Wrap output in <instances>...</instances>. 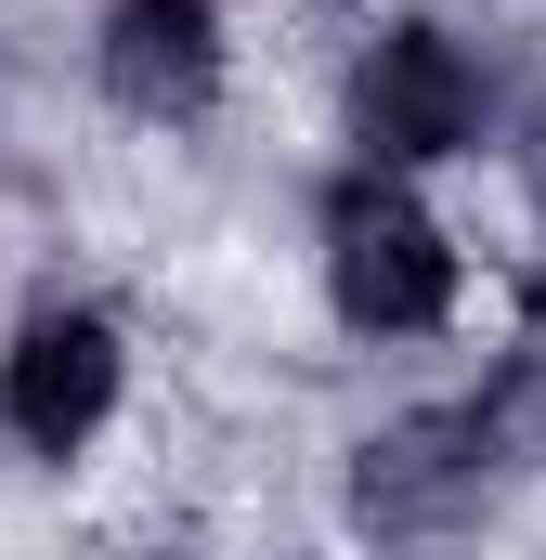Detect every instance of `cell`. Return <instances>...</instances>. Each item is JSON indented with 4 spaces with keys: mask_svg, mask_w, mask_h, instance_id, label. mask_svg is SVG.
Returning <instances> with one entry per match:
<instances>
[{
    "mask_svg": "<svg viewBox=\"0 0 546 560\" xmlns=\"http://www.w3.org/2000/svg\"><path fill=\"white\" fill-rule=\"evenodd\" d=\"M534 196H546V118H534Z\"/></svg>",
    "mask_w": 546,
    "mask_h": 560,
    "instance_id": "cell-6",
    "label": "cell"
},
{
    "mask_svg": "<svg viewBox=\"0 0 546 560\" xmlns=\"http://www.w3.org/2000/svg\"><path fill=\"white\" fill-rule=\"evenodd\" d=\"M105 92L131 118H209L222 105V0H118L105 13Z\"/></svg>",
    "mask_w": 546,
    "mask_h": 560,
    "instance_id": "cell-4",
    "label": "cell"
},
{
    "mask_svg": "<svg viewBox=\"0 0 546 560\" xmlns=\"http://www.w3.org/2000/svg\"><path fill=\"white\" fill-rule=\"evenodd\" d=\"M105 405H118V326H105V313H39V326L13 339V365H0L13 443L79 456V443L105 430Z\"/></svg>",
    "mask_w": 546,
    "mask_h": 560,
    "instance_id": "cell-3",
    "label": "cell"
},
{
    "mask_svg": "<svg viewBox=\"0 0 546 560\" xmlns=\"http://www.w3.org/2000/svg\"><path fill=\"white\" fill-rule=\"evenodd\" d=\"M325 287H339V313L365 339H416V326L455 313V248H442V222L416 209L404 183L365 170V183L325 196Z\"/></svg>",
    "mask_w": 546,
    "mask_h": 560,
    "instance_id": "cell-1",
    "label": "cell"
},
{
    "mask_svg": "<svg viewBox=\"0 0 546 560\" xmlns=\"http://www.w3.org/2000/svg\"><path fill=\"white\" fill-rule=\"evenodd\" d=\"M352 131H365V156H391V170L455 156V143L482 131V66H468L442 26H391V39L352 66Z\"/></svg>",
    "mask_w": 546,
    "mask_h": 560,
    "instance_id": "cell-2",
    "label": "cell"
},
{
    "mask_svg": "<svg viewBox=\"0 0 546 560\" xmlns=\"http://www.w3.org/2000/svg\"><path fill=\"white\" fill-rule=\"evenodd\" d=\"M468 482H482V418H404V430L365 443L352 509H365L378 535H429V522H455Z\"/></svg>",
    "mask_w": 546,
    "mask_h": 560,
    "instance_id": "cell-5",
    "label": "cell"
}]
</instances>
